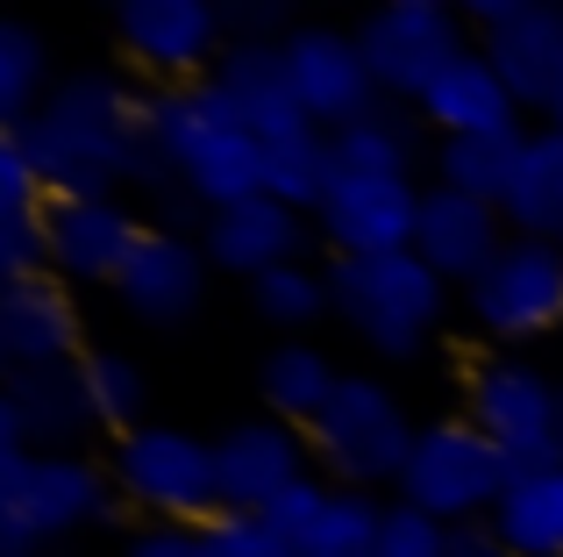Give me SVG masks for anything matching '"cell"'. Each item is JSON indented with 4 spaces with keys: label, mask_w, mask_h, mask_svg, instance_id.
I'll use <instances>...</instances> for the list:
<instances>
[{
    "label": "cell",
    "mask_w": 563,
    "mask_h": 557,
    "mask_svg": "<svg viewBox=\"0 0 563 557\" xmlns=\"http://www.w3.org/2000/svg\"><path fill=\"white\" fill-rule=\"evenodd\" d=\"M14 143L36 157L51 200H100V194L143 200L172 172L151 143V86L129 79L122 65L65 72L57 94L36 108V122L14 129Z\"/></svg>",
    "instance_id": "6da1fadb"
},
{
    "label": "cell",
    "mask_w": 563,
    "mask_h": 557,
    "mask_svg": "<svg viewBox=\"0 0 563 557\" xmlns=\"http://www.w3.org/2000/svg\"><path fill=\"white\" fill-rule=\"evenodd\" d=\"M335 329L378 364H421L456 315V286H442L413 251L393 258H329Z\"/></svg>",
    "instance_id": "7a4b0ae2"
},
{
    "label": "cell",
    "mask_w": 563,
    "mask_h": 557,
    "mask_svg": "<svg viewBox=\"0 0 563 557\" xmlns=\"http://www.w3.org/2000/svg\"><path fill=\"white\" fill-rule=\"evenodd\" d=\"M151 143L172 165V179H179L207 215L264 194V143L235 122V108L214 94V79L151 86Z\"/></svg>",
    "instance_id": "3957f363"
},
{
    "label": "cell",
    "mask_w": 563,
    "mask_h": 557,
    "mask_svg": "<svg viewBox=\"0 0 563 557\" xmlns=\"http://www.w3.org/2000/svg\"><path fill=\"white\" fill-rule=\"evenodd\" d=\"M413 444H421V422L407 415V401H399V386L385 372H343L335 401L307 422L314 472L329 479V487L378 493V501L399 493Z\"/></svg>",
    "instance_id": "277c9868"
},
{
    "label": "cell",
    "mask_w": 563,
    "mask_h": 557,
    "mask_svg": "<svg viewBox=\"0 0 563 557\" xmlns=\"http://www.w3.org/2000/svg\"><path fill=\"white\" fill-rule=\"evenodd\" d=\"M122 493L93 450H0V529L65 550L79 536L122 529Z\"/></svg>",
    "instance_id": "5b68a950"
},
{
    "label": "cell",
    "mask_w": 563,
    "mask_h": 557,
    "mask_svg": "<svg viewBox=\"0 0 563 557\" xmlns=\"http://www.w3.org/2000/svg\"><path fill=\"white\" fill-rule=\"evenodd\" d=\"M108 472L114 493H122L129 515L143 522H179V529H200V522L221 515V472H214V436L186 429V422H143V429L114 436L108 444Z\"/></svg>",
    "instance_id": "8992f818"
},
{
    "label": "cell",
    "mask_w": 563,
    "mask_h": 557,
    "mask_svg": "<svg viewBox=\"0 0 563 557\" xmlns=\"http://www.w3.org/2000/svg\"><path fill=\"white\" fill-rule=\"evenodd\" d=\"M521 479V465L464 415H435L421 422V444L407 458V479H399L393 501L421 507V515L450 522V529H471V522H493V507L507 501V487Z\"/></svg>",
    "instance_id": "52a82bcc"
},
{
    "label": "cell",
    "mask_w": 563,
    "mask_h": 557,
    "mask_svg": "<svg viewBox=\"0 0 563 557\" xmlns=\"http://www.w3.org/2000/svg\"><path fill=\"white\" fill-rule=\"evenodd\" d=\"M456 415L478 422L514 465H563V379L528 350H478L456 379Z\"/></svg>",
    "instance_id": "ba28073f"
},
{
    "label": "cell",
    "mask_w": 563,
    "mask_h": 557,
    "mask_svg": "<svg viewBox=\"0 0 563 557\" xmlns=\"http://www.w3.org/2000/svg\"><path fill=\"white\" fill-rule=\"evenodd\" d=\"M456 307L485 350H528L542 336H563V251L542 237H514L485 278L456 293Z\"/></svg>",
    "instance_id": "9c48e42d"
},
{
    "label": "cell",
    "mask_w": 563,
    "mask_h": 557,
    "mask_svg": "<svg viewBox=\"0 0 563 557\" xmlns=\"http://www.w3.org/2000/svg\"><path fill=\"white\" fill-rule=\"evenodd\" d=\"M357 43H364V65H372L378 94L393 108H421V94L456 65V57L478 51L464 8L450 0H385L357 22Z\"/></svg>",
    "instance_id": "30bf717a"
},
{
    "label": "cell",
    "mask_w": 563,
    "mask_h": 557,
    "mask_svg": "<svg viewBox=\"0 0 563 557\" xmlns=\"http://www.w3.org/2000/svg\"><path fill=\"white\" fill-rule=\"evenodd\" d=\"M114 51H122V72L143 86H200L229 51V22L214 0H122Z\"/></svg>",
    "instance_id": "8fae6325"
},
{
    "label": "cell",
    "mask_w": 563,
    "mask_h": 557,
    "mask_svg": "<svg viewBox=\"0 0 563 557\" xmlns=\"http://www.w3.org/2000/svg\"><path fill=\"white\" fill-rule=\"evenodd\" d=\"M286 79H292V100L307 108L314 129H350L364 122L372 108H385L372 65H364V43L357 29H335V22H300L286 36Z\"/></svg>",
    "instance_id": "7c38bea8"
},
{
    "label": "cell",
    "mask_w": 563,
    "mask_h": 557,
    "mask_svg": "<svg viewBox=\"0 0 563 557\" xmlns=\"http://www.w3.org/2000/svg\"><path fill=\"white\" fill-rule=\"evenodd\" d=\"M421 179H372V172H329V194L314 208V229L329 258H393L413 251L421 229Z\"/></svg>",
    "instance_id": "4fadbf2b"
},
{
    "label": "cell",
    "mask_w": 563,
    "mask_h": 557,
    "mask_svg": "<svg viewBox=\"0 0 563 557\" xmlns=\"http://www.w3.org/2000/svg\"><path fill=\"white\" fill-rule=\"evenodd\" d=\"M214 472H221V515H272V501H286L314 472V450H307V429H292V422L243 415L214 436Z\"/></svg>",
    "instance_id": "5bb4252c"
},
{
    "label": "cell",
    "mask_w": 563,
    "mask_h": 557,
    "mask_svg": "<svg viewBox=\"0 0 563 557\" xmlns=\"http://www.w3.org/2000/svg\"><path fill=\"white\" fill-rule=\"evenodd\" d=\"M86 307L79 286L57 272L36 278H0V372H57L86 358Z\"/></svg>",
    "instance_id": "9a60e30c"
},
{
    "label": "cell",
    "mask_w": 563,
    "mask_h": 557,
    "mask_svg": "<svg viewBox=\"0 0 563 557\" xmlns=\"http://www.w3.org/2000/svg\"><path fill=\"white\" fill-rule=\"evenodd\" d=\"M207 286H214V265H207L200 237H186V229H143L129 272L114 278V307L136 329L172 336L207 307Z\"/></svg>",
    "instance_id": "2e32d148"
},
{
    "label": "cell",
    "mask_w": 563,
    "mask_h": 557,
    "mask_svg": "<svg viewBox=\"0 0 563 557\" xmlns=\"http://www.w3.org/2000/svg\"><path fill=\"white\" fill-rule=\"evenodd\" d=\"M321 243L314 215L286 208V200L257 194V200H235V208H214L200 222V251L214 278H243L257 286L264 272H286V265H307V251Z\"/></svg>",
    "instance_id": "e0dca14e"
},
{
    "label": "cell",
    "mask_w": 563,
    "mask_h": 557,
    "mask_svg": "<svg viewBox=\"0 0 563 557\" xmlns=\"http://www.w3.org/2000/svg\"><path fill=\"white\" fill-rule=\"evenodd\" d=\"M143 208L129 194H100V200H51V272L65 286H100L114 293V278L129 272L143 243Z\"/></svg>",
    "instance_id": "ac0fdd59"
},
{
    "label": "cell",
    "mask_w": 563,
    "mask_h": 557,
    "mask_svg": "<svg viewBox=\"0 0 563 557\" xmlns=\"http://www.w3.org/2000/svg\"><path fill=\"white\" fill-rule=\"evenodd\" d=\"M100 415L86 401L79 364L57 372H0V450H86Z\"/></svg>",
    "instance_id": "d6986e66"
},
{
    "label": "cell",
    "mask_w": 563,
    "mask_h": 557,
    "mask_svg": "<svg viewBox=\"0 0 563 557\" xmlns=\"http://www.w3.org/2000/svg\"><path fill=\"white\" fill-rule=\"evenodd\" d=\"M485 65L507 79V94L521 100V114H550L563 94V8L556 0H514L493 29H478Z\"/></svg>",
    "instance_id": "ffe728a7"
},
{
    "label": "cell",
    "mask_w": 563,
    "mask_h": 557,
    "mask_svg": "<svg viewBox=\"0 0 563 557\" xmlns=\"http://www.w3.org/2000/svg\"><path fill=\"white\" fill-rule=\"evenodd\" d=\"M514 243L507 229V208L493 200H471V194H450V186H428L421 194V229H413V258L442 278V286L464 293L471 278H485L499 251Z\"/></svg>",
    "instance_id": "44dd1931"
},
{
    "label": "cell",
    "mask_w": 563,
    "mask_h": 557,
    "mask_svg": "<svg viewBox=\"0 0 563 557\" xmlns=\"http://www.w3.org/2000/svg\"><path fill=\"white\" fill-rule=\"evenodd\" d=\"M214 94L235 108V122L250 129L257 143H286V136H307V108L292 100V79H286V43H229L214 65Z\"/></svg>",
    "instance_id": "7402d4cb"
},
{
    "label": "cell",
    "mask_w": 563,
    "mask_h": 557,
    "mask_svg": "<svg viewBox=\"0 0 563 557\" xmlns=\"http://www.w3.org/2000/svg\"><path fill=\"white\" fill-rule=\"evenodd\" d=\"M413 114L435 129V143L442 136H499V129H521L528 122L521 100L507 94V79L485 65V51L456 57V65L421 94V108H413Z\"/></svg>",
    "instance_id": "603a6c76"
},
{
    "label": "cell",
    "mask_w": 563,
    "mask_h": 557,
    "mask_svg": "<svg viewBox=\"0 0 563 557\" xmlns=\"http://www.w3.org/2000/svg\"><path fill=\"white\" fill-rule=\"evenodd\" d=\"M421 114L413 108H372L364 122L335 129L329 136V172H372V179H421V165L435 157V143L421 136Z\"/></svg>",
    "instance_id": "cb8c5ba5"
},
{
    "label": "cell",
    "mask_w": 563,
    "mask_h": 557,
    "mask_svg": "<svg viewBox=\"0 0 563 557\" xmlns=\"http://www.w3.org/2000/svg\"><path fill=\"white\" fill-rule=\"evenodd\" d=\"M335 386H343L335 350L307 343V336H286V343H272L257 358V401H264V415L292 422V429H307V422L335 401Z\"/></svg>",
    "instance_id": "d4e9b609"
},
{
    "label": "cell",
    "mask_w": 563,
    "mask_h": 557,
    "mask_svg": "<svg viewBox=\"0 0 563 557\" xmlns=\"http://www.w3.org/2000/svg\"><path fill=\"white\" fill-rule=\"evenodd\" d=\"M493 536L507 557H563V465H521L493 507Z\"/></svg>",
    "instance_id": "484cf974"
},
{
    "label": "cell",
    "mask_w": 563,
    "mask_h": 557,
    "mask_svg": "<svg viewBox=\"0 0 563 557\" xmlns=\"http://www.w3.org/2000/svg\"><path fill=\"white\" fill-rule=\"evenodd\" d=\"M521 151H528V122L499 129V136H442L435 157H428V186H450V194H471V200L499 208L514 172H521Z\"/></svg>",
    "instance_id": "4316f807"
},
{
    "label": "cell",
    "mask_w": 563,
    "mask_h": 557,
    "mask_svg": "<svg viewBox=\"0 0 563 557\" xmlns=\"http://www.w3.org/2000/svg\"><path fill=\"white\" fill-rule=\"evenodd\" d=\"M499 208H507L514 237H542V243L563 237V129H550V122L528 129L521 172H514V186H507Z\"/></svg>",
    "instance_id": "83f0119b"
},
{
    "label": "cell",
    "mask_w": 563,
    "mask_h": 557,
    "mask_svg": "<svg viewBox=\"0 0 563 557\" xmlns=\"http://www.w3.org/2000/svg\"><path fill=\"white\" fill-rule=\"evenodd\" d=\"M57 51L36 22H8L0 29V136L36 122V108L57 94Z\"/></svg>",
    "instance_id": "f1b7e54d"
},
{
    "label": "cell",
    "mask_w": 563,
    "mask_h": 557,
    "mask_svg": "<svg viewBox=\"0 0 563 557\" xmlns=\"http://www.w3.org/2000/svg\"><path fill=\"white\" fill-rule=\"evenodd\" d=\"M250 293V315L286 343V336H307L314 321H335V293H329V265H286V272H264Z\"/></svg>",
    "instance_id": "f546056e"
},
{
    "label": "cell",
    "mask_w": 563,
    "mask_h": 557,
    "mask_svg": "<svg viewBox=\"0 0 563 557\" xmlns=\"http://www.w3.org/2000/svg\"><path fill=\"white\" fill-rule=\"evenodd\" d=\"M79 379H86V401H93L100 436H108V444L151 422V372H143V364L129 358V350L93 343V350L79 358Z\"/></svg>",
    "instance_id": "4dcf8cb0"
},
{
    "label": "cell",
    "mask_w": 563,
    "mask_h": 557,
    "mask_svg": "<svg viewBox=\"0 0 563 557\" xmlns=\"http://www.w3.org/2000/svg\"><path fill=\"white\" fill-rule=\"evenodd\" d=\"M378 522H385V501H378V493L335 487L329 515L314 522V536L300 544V557H378Z\"/></svg>",
    "instance_id": "1f68e13d"
},
{
    "label": "cell",
    "mask_w": 563,
    "mask_h": 557,
    "mask_svg": "<svg viewBox=\"0 0 563 557\" xmlns=\"http://www.w3.org/2000/svg\"><path fill=\"white\" fill-rule=\"evenodd\" d=\"M456 550V529L407 501H385V522H378V557H450Z\"/></svg>",
    "instance_id": "d6a6232c"
},
{
    "label": "cell",
    "mask_w": 563,
    "mask_h": 557,
    "mask_svg": "<svg viewBox=\"0 0 563 557\" xmlns=\"http://www.w3.org/2000/svg\"><path fill=\"white\" fill-rule=\"evenodd\" d=\"M200 544L207 557H300L264 515H214L200 522Z\"/></svg>",
    "instance_id": "836d02e7"
},
{
    "label": "cell",
    "mask_w": 563,
    "mask_h": 557,
    "mask_svg": "<svg viewBox=\"0 0 563 557\" xmlns=\"http://www.w3.org/2000/svg\"><path fill=\"white\" fill-rule=\"evenodd\" d=\"M0 215H51V186L14 136H0Z\"/></svg>",
    "instance_id": "e575fe53"
},
{
    "label": "cell",
    "mask_w": 563,
    "mask_h": 557,
    "mask_svg": "<svg viewBox=\"0 0 563 557\" xmlns=\"http://www.w3.org/2000/svg\"><path fill=\"white\" fill-rule=\"evenodd\" d=\"M329 501H335V487H329V479H321V472H307V479H300V487H292V493H286V501H272V515H264V522H272V529H278V536H286V544H292V550H300V544H307V536H314V522H321V515H329Z\"/></svg>",
    "instance_id": "d590c367"
},
{
    "label": "cell",
    "mask_w": 563,
    "mask_h": 557,
    "mask_svg": "<svg viewBox=\"0 0 563 557\" xmlns=\"http://www.w3.org/2000/svg\"><path fill=\"white\" fill-rule=\"evenodd\" d=\"M221 22H229V43H286L292 29H300V22H286L278 0H229Z\"/></svg>",
    "instance_id": "8d00e7d4"
},
{
    "label": "cell",
    "mask_w": 563,
    "mask_h": 557,
    "mask_svg": "<svg viewBox=\"0 0 563 557\" xmlns=\"http://www.w3.org/2000/svg\"><path fill=\"white\" fill-rule=\"evenodd\" d=\"M122 557H207L200 529H179V522H136L122 536Z\"/></svg>",
    "instance_id": "74e56055"
},
{
    "label": "cell",
    "mask_w": 563,
    "mask_h": 557,
    "mask_svg": "<svg viewBox=\"0 0 563 557\" xmlns=\"http://www.w3.org/2000/svg\"><path fill=\"white\" fill-rule=\"evenodd\" d=\"M450 557H507V550H499L493 522H471V529H456V550Z\"/></svg>",
    "instance_id": "f35d334b"
},
{
    "label": "cell",
    "mask_w": 563,
    "mask_h": 557,
    "mask_svg": "<svg viewBox=\"0 0 563 557\" xmlns=\"http://www.w3.org/2000/svg\"><path fill=\"white\" fill-rule=\"evenodd\" d=\"M542 122H550V129H563V94L550 100V114H542Z\"/></svg>",
    "instance_id": "ab89813d"
},
{
    "label": "cell",
    "mask_w": 563,
    "mask_h": 557,
    "mask_svg": "<svg viewBox=\"0 0 563 557\" xmlns=\"http://www.w3.org/2000/svg\"><path fill=\"white\" fill-rule=\"evenodd\" d=\"M556 251H563V237H556Z\"/></svg>",
    "instance_id": "60d3db41"
}]
</instances>
